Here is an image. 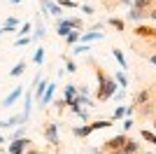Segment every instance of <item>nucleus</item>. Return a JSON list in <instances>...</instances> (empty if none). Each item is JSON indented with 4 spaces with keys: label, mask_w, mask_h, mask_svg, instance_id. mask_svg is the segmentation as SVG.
<instances>
[{
    "label": "nucleus",
    "mask_w": 156,
    "mask_h": 154,
    "mask_svg": "<svg viewBox=\"0 0 156 154\" xmlns=\"http://www.w3.org/2000/svg\"><path fill=\"white\" fill-rule=\"evenodd\" d=\"M42 61H44V47H37L35 54H33V63H35V65H42Z\"/></svg>",
    "instance_id": "nucleus-27"
},
{
    "label": "nucleus",
    "mask_w": 156,
    "mask_h": 154,
    "mask_svg": "<svg viewBox=\"0 0 156 154\" xmlns=\"http://www.w3.org/2000/svg\"><path fill=\"white\" fill-rule=\"evenodd\" d=\"M30 31H33V26L26 21V24H21V26H19V31H16V33H19L21 38H26V35H30Z\"/></svg>",
    "instance_id": "nucleus-31"
},
{
    "label": "nucleus",
    "mask_w": 156,
    "mask_h": 154,
    "mask_svg": "<svg viewBox=\"0 0 156 154\" xmlns=\"http://www.w3.org/2000/svg\"><path fill=\"white\" fill-rule=\"evenodd\" d=\"M82 12L84 14H96V9H93L91 5H82Z\"/></svg>",
    "instance_id": "nucleus-37"
},
{
    "label": "nucleus",
    "mask_w": 156,
    "mask_h": 154,
    "mask_svg": "<svg viewBox=\"0 0 156 154\" xmlns=\"http://www.w3.org/2000/svg\"><path fill=\"white\" fill-rule=\"evenodd\" d=\"M107 26H112L117 33H124L126 31V19H121V16H110V19H107Z\"/></svg>",
    "instance_id": "nucleus-16"
},
{
    "label": "nucleus",
    "mask_w": 156,
    "mask_h": 154,
    "mask_svg": "<svg viewBox=\"0 0 156 154\" xmlns=\"http://www.w3.org/2000/svg\"><path fill=\"white\" fill-rule=\"evenodd\" d=\"M154 16H156V9L142 12V9H133V7H130L128 14H126V19H128V21H135V24H140L142 19H154Z\"/></svg>",
    "instance_id": "nucleus-8"
},
{
    "label": "nucleus",
    "mask_w": 156,
    "mask_h": 154,
    "mask_svg": "<svg viewBox=\"0 0 156 154\" xmlns=\"http://www.w3.org/2000/svg\"><path fill=\"white\" fill-rule=\"evenodd\" d=\"M89 51V45H79V47H75V54H86Z\"/></svg>",
    "instance_id": "nucleus-36"
},
{
    "label": "nucleus",
    "mask_w": 156,
    "mask_h": 154,
    "mask_svg": "<svg viewBox=\"0 0 156 154\" xmlns=\"http://www.w3.org/2000/svg\"><path fill=\"white\" fill-rule=\"evenodd\" d=\"M28 147H33L30 138H16V140H9V145H7V154H23Z\"/></svg>",
    "instance_id": "nucleus-4"
},
{
    "label": "nucleus",
    "mask_w": 156,
    "mask_h": 154,
    "mask_svg": "<svg viewBox=\"0 0 156 154\" xmlns=\"http://www.w3.org/2000/svg\"><path fill=\"white\" fill-rule=\"evenodd\" d=\"M54 94H56V84H47V89H44V94H42V98H40V105H42V110L47 108V105H51V101H54Z\"/></svg>",
    "instance_id": "nucleus-11"
},
{
    "label": "nucleus",
    "mask_w": 156,
    "mask_h": 154,
    "mask_svg": "<svg viewBox=\"0 0 156 154\" xmlns=\"http://www.w3.org/2000/svg\"><path fill=\"white\" fill-rule=\"evenodd\" d=\"M91 133H93V131H91V126H89V124H82V126H75V128H72V135H75V138H82V140H84V138H89Z\"/></svg>",
    "instance_id": "nucleus-17"
},
{
    "label": "nucleus",
    "mask_w": 156,
    "mask_h": 154,
    "mask_svg": "<svg viewBox=\"0 0 156 154\" xmlns=\"http://www.w3.org/2000/svg\"><path fill=\"white\" fill-rule=\"evenodd\" d=\"M63 61H65V72H77V63L70 58V54H63Z\"/></svg>",
    "instance_id": "nucleus-25"
},
{
    "label": "nucleus",
    "mask_w": 156,
    "mask_h": 154,
    "mask_svg": "<svg viewBox=\"0 0 156 154\" xmlns=\"http://www.w3.org/2000/svg\"><path fill=\"white\" fill-rule=\"evenodd\" d=\"M56 5H58L61 9H63V7H68V9H77L79 2H77V0H56Z\"/></svg>",
    "instance_id": "nucleus-28"
},
{
    "label": "nucleus",
    "mask_w": 156,
    "mask_h": 154,
    "mask_svg": "<svg viewBox=\"0 0 156 154\" xmlns=\"http://www.w3.org/2000/svg\"><path fill=\"white\" fill-rule=\"evenodd\" d=\"M75 96H77V84H68V86L63 89V101H65V103H70Z\"/></svg>",
    "instance_id": "nucleus-23"
},
{
    "label": "nucleus",
    "mask_w": 156,
    "mask_h": 154,
    "mask_svg": "<svg viewBox=\"0 0 156 154\" xmlns=\"http://www.w3.org/2000/svg\"><path fill=\"white\" fill-rule=\"evenodd\" d=\"M117 2H119V5H126V7L133 5V0H117Z\"/></svg>",
    "instance_id": "nucleus-39"
},
{
    "label": "nucleus",
    "mask_w": 156,
    "mask_h": 154,
    "mask_svg": "<svg viewBox=\"0 0 156 154\" xmlns=\"http://www.w3.org/2000/svg\"><path fill=\"white\" fill-rule=\"evenodd\" d=\"M40 131H42V135L47 138V142H49L51 147L58 149V124L44 117V119H42V126H40Z\"/></svg>",
    "instance_id": "nucleus-2"
},
{
    "label": "nucleus",
    "mask_w": 156,
    "mask_h": 154,
    "mask_svg": "<svg viewBox=\"0 0 156 154\" xmlns=\"http://www.w3.org/2000/svg\"><path fill=\"white\" fill-rule=\"evenodd\" d=\"M144 154H151V152H144Z\"/></svg>",
    "instance_id": "nucleus-43"
},
{
    "label": "nucleus",
    "mask_w": 156,
    "mask_h": 154,
    "mask_svg": "<svg viewBox=\"0 0 156 154\" xmlns=\"http://www.w3.org/2000/svg\"><path fill=\"white\" fill-rule=\"evenodd\" d=\"M40 7H42V12H49V14H54L56 19H61V7L56 5V2H51V0H40Z\"/></svg>",
    "instance_id": "nucleus-12"
},
{
    "label": "nucleus",
    "mask_w": 156,
    "mask_h": 154,
    "mask_svg": "<svg viewBox=\"0 0 156 154\" xmlns=\"http://www.w3.org/2000/svg\"><path fill=\"white\" fill-rule=\"evenodd\" d=\"M23 154H44V152H42V149H37V147H28Z\"/></svg>",
    "instance_id": "nucleus-38"
},
{
    "label": "nucleus",
    "mask_w": 156,
    "mask_h": 154,
    "mask_svg": "<svg viewBox=\"0 0 156 154\" xmlns=\"http://www.w3.org/2000/svg\"><path fill=\"white\" fill-rule=\"evenodd\" d=\"M128 140V133H117V135H112L110 140H105L103 142V154H110V152H119V149L124 147V142Z\"/></svg>",
    "instance_id": "nucleus-3"
},
{
    "label": "nucleus",
    "mask_w": 156,
    "mask_h": 154,
    "mask_svg": "<svg viewBox=\"0 0 156 154\" xmlns=\"http://www.w3.org/2000/svg\"><path fill=\"white\" fill-rule=\"evenodd\" d=\"M154 110H156V101L144 103V105L135 108V112H137V117H140V119H151V117H154Z\"/></svg>",
    "instance_id": "nucleus-10"
},
{
    "label": "nucleus",
    "mask_w": 156,
    "mask_h": 154,
    "mask_svg": "<svg viewBox=\"0 0 156 154\" xmlns=\"http://www.w3.org/2000/svg\"><path fill=\"white\" fill-rule=\"evenodd\" d=\"M16 138H26V126H19V128H14V133H12V140H16Z\"/></svg>",
    "instance_id": "nucleus-32"
},
{
    "label": "nucleus",
    "mask_w": 156,
    "mask_h": 154,
    "mask_svg": "<svg viewBox=\"0 0 156 154\" xmlns=\"http://www.w3.org/2000/svg\"><path fill=\"white\" fill-rule=\"evenodd\" d=\"M114 82H117V86L126 89V86H128V77H126V72H124V70H121V72H117V75H114Z\"/></svg>",
    "instance_id": "nucleus-26"
},
{
    "label": "nucleus",
    "mask_w": 156,
    "mask_h": 154,
    "mask_svg": "<svg viewBox=\"0 0 156 154\" xmlns=\"http://www.w3.org/2000/svg\"><path fill=\"white\" fill-rule=\"evenodd\" d=\"M9 2H12V5H19V2H21V0H9Z\"/></svg>",
    "instance_id": "nucleus-41"
},
{
    "label": "nucleus",
    "mask_w": 156,
    "mask_h": 154,
    "mask_svg": "<svg viewBox=\"0 0 156 154\" xmlns=\"http://www.w3.org/2000/svg\"><path fill=\"white\" fill-rule=\"evenodd\" d=\"M79 42V31H70L68 35H65V45L68 47H75Z\"/></svg>",
    "instance_id": "nucleus-24"
},
{
    "label": "nucleus",
    "mask_w": 156,
    "mask_h": 154,
    "mask_svg": "<svg viewBox=\"0 0 156 154\" xmlns=\"http://www.w3.org/2000/svg\"><path fill=\"white\" fill-rule=\"evenodd\" d=\"M133 124H135V122H133V117H126V119H124V133H128L130 128H133Z\"/></svg>",
    "instance_id": "nucleus-34"
},
{
    "label": "nucleus",
    "mask_w": 156,
    "mask_h": 154,
    "mask_svg": "<svg viewBox=\"0 0 156 154\" xmlns=\"http://www.w3.org/2000/svg\"><path fill=\"white\" fill-rule=\"evenodd\" d=\"M70 24H68V19H56V33H58L61 38H65L68 33H70Z\"/></svg>",
    "instance_id": "nucleus-18"
},
{
    "label": "nucleus",
    "mask_w": 156,
    "mask_h": 154,
    "mask_svg": "<svg viewBox=\"0 0 156 154\" xmlns=\"http://www.w3.org/2000/svg\"><path fill=\"white\" fill-rule=\"evenodd\" d=\"M112 98H114V101H124V98H126V91L124 89H117V91H114V96H112Z\"/></svg>",
    "instance_id": "nucleus-35"
},
{
    "label": "nucleus",
    "mask_w": 156,
    "mask_h": 154,
    "mask_svg": "<svg viewBox=\"0 0 156 154\" xmlns=\"http://www.w3.org/2000/svg\"><path fill=\"white\" fill-rule=\"evenodd\" d=\"M19 19L16 16H7L5 24H2V33H16V28H19Z\"/></svg>",
    "instance_id": "nucleus-15"
},
{
    "label": "nucleus",
    "mask_w": 156,
    "mask_h": 154,
    "mask_svg": "<svg viewBox=\"0 0 156 154\" xmlns=\"http://www.w3.org/2000/svg\"><path fill=\"white\" fill-rule=\"evenodd\" d=\"M89 126H91V131H100V128H110L112 122L110 119H93V122H89Z\"/></svg>",
    "instance_id": "nucleus-22"
},
{
    "label": "nucleus",
    "mask_w": 156,
    "mask_h": 154,
    "mask_svg": "<svg viewBox=\"0 0 156 154\" xmlns=\"http://www.w3.org/2000/svg\"><path fill=\"white\" fill-rule=\"evenodd\" d=\"M93 40H103V33H96V31L79 33V42H82V45H89V42H93Z\"/></svg>",
    "instance_id": "nucleus-14"
},
{
    "label": "nucleus",
    "mask_w": 156,
    "mask_h": 154,
    "mask_svg": "<svg viewBox=\"0 0 156 154\" xmlns=\"http://www.w3.org/2000/svg\"><path fill=\"white\" fill-rule=\"evenodd\" d=\"M89 63L93 65V70H96V79H98V86H96V101L98 103H105V101H110L112 96H114V91L119 89L117 82H114V77L107 75V70H105L103 65L98 63L96 58H91Z\"/></svg>",
    "instance_id": "nucleus-1"
},
{
    "label": "nucleus",
    "mask_w": 156,
    "mask_h": 154,
    "mask_svg": "<svg viewBox=\"0 0 156 154\" xmlns=\"http://www.w3.org/2000/svg\"><path fill=\"white\" fill-rule=\"evenodd\" d=\"M0 35H2V28H0Z\"/></svg>",
    "instance_id": "nucleus-42"
},
{
    "label": "nucleus",
    "mask_w": 156,
    "mask_h": 154,
    "mask_svg": "<svg viewBox=\"0 0 156 154\" xmlns=\"http://www.w3.org/2000/svg\"><path fill=\"white\" fill-rule=\"evenodd\" d=\"M89 154H103V149H100V147H91V152H89Z\"/></svg>",
    "instance_id": "nucleus-40"
},
{
    "label": "nucleus",
    "mask_w": 156,
    "mask_h": 154,
    "mask_svg": "<svg viewBox=\"0 0 156 154\" xmlns=\"http://www.w3.org/2000/svg\"><path fill=\"white\" fill-rule=\"evenodd\" d=\"M54 108H56V112H58V115H63L65 110H68V103H65L63 98H56V101H54Z\"/></svg>",
    "instance_id": "nucleus-30"
},
{
    "label": "nucleus",
    "mask_w": 156,
    "mask_h": 154,
    "mask_svg": "<svg viewBox=\"0 0 156 154\" xmlns=\"http://www.w3.org/2000/svg\"><path fill=\"white\" fill-rule=\"evenodd\" d=\"M133 9H142V12H149V9H156V0H133Z\"/></svg>",
    "instance_id": "nucleus-13"
},
{
    "label": "nucleus",
    "mask_w": 156,
    "mask_h": 154,
    "mask_svg": "<svg viewBox=\"0 0 156 154\" xmlns=\"http://www.w3.org/2000/svg\"><path fill=\"white\" fill-rule=\"evenodd\" d=\"M154 101V86H144V89H140L133 96V108H140V105H144V103H151Z\"/></svg>",
    "instance_id": "nucleus-6"
},
{
    "label": "nucleus",
    "mask_w": 156,
    "mask_h": 154,
    "mask_svg": "<svg viewBox=\"0 0 156 154\" xmlns=\"http://www.w3.org/2000/svg\"><path fill=\"white\" fill-rule=\"evenodd\" d=\"M26 45H30V35H26V38H19L16 42H14V47H26Z\"/></svg>",
    "instance_id": "nucleus-33"
},
{
    "label": "nucleus",
    "mask_w": 156,
    "mask_h": 154,
    "mask_svg": "<svg viewBox=\"0 0 156 154\" xmlns=\"http://www.w3.org/2000/svg\"><path fill=\"white\" fill-rule=\"evenodd\" d=\"M112 56H114V58L119 61V68H121V70H126V68H128V61H126L124 51L119 49V47H114V49H112Z\"/></svg>",
    "instance_id": "nucleus-20"
},
{
    "label": "nucleus",
    "mask_w": 156,
    "mask_h": 154,
    "mask_svg": "<svg viewBox=\"0 0 156 154\" xmlns=\"http://www.w3.org/2000/svg\"><path fill=\"white\" fill-rule=\"evenodd\" d=\"M140 138H142V140H147V142H151V145L156 142V135L151 133L149 128H142V131H140Z\"/></svg>",
    "instance_id": "nucleus-29"
},
{
    "label": "nucleus",
    "mask_w": 156,
    "mask_h": 154,
    "mask_svg": "<svg viewBox=\"0 0 156 154\" xmlns=\"http://www.w3.org/2000/svg\"><path fill=\"white\" fill-rule=\"evenodd\" d=\"M26 68H28V63H26V58H21L19 63L14 65L12 70H9V77H21L23 72H26Z\"/></svg>",
    "instance_id": "nucleus-19"
},
{
    "label": "nucleus",
    "mask_w": 156,
    "mask_h": 154,
    "mask_svg": "<svg viewBox=\"0 0 156 154\" xmlns=\"http://www.w3.org/2000/svg\"><path fill=\"white\" fill-rule=\"evenodd\" d=\"M44 21H42V19H37V21H35V31H33V38L30 40H42V38H44Z\"/></svg>",
    "instance_id": "nucleus-21"
},
{
    "label": "nucleus",
    "mask_w": 156,
    "mask_h": 154,
    "mask_svg": "<svg viewBox=\"0 0 156 154\" xmlns=\"http://www.w3.org/2000/svg\"><path fill=\"white\" fill-rule=\"evenodd\" d=\"M21 94H23V86H21V84H19V86H14V89L9 91V94H7L5 98H2L0 108H9V105H14V103H16V101L21 98Z\"/></svg>",
    "instance_id": "nucleus-9"
},
{
    "label": "nucleus",
    "mask_w": 156,
    "mask_h": 154,
    "mask_svg": "<svg viewBox=\"0 0 156 154\" xmlns=\"http://www.w3.org/2000/svg\"><path fill=\"white\" fill-rule=\"evenodd\" d=\"M133 35H135L137 40H156V28L149 26V24H135Z\"/></svg>",
    "instance_id": "nucleus-5"
},
{
    "label": "nucleus",
    "mask_w": 156,
    "mask_h": 154,
    "mask_svg": "<svg viewBox=\"0 0 156 154\" xmlns=\"http://www.w3.org/2000/svg\"><path fill=\"white\" fill-rule=\"evenodd\" d=\"M110 154H142V142L137 140V138H130L124 142V147L119 149V152H110Z\"/></svg>",
    "instance_id": "nucleus-7"
}]
</instances>
